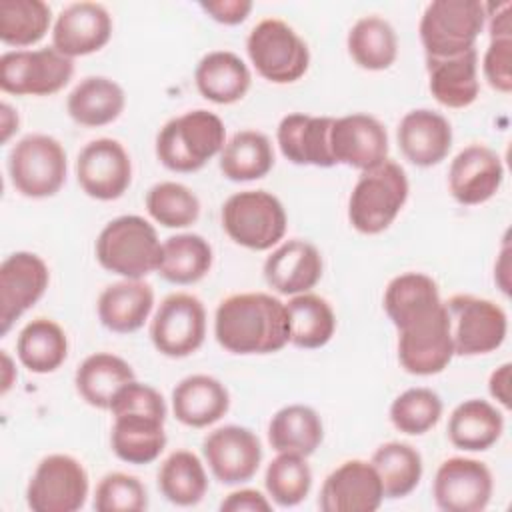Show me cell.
I'll list each match as a JSON object with an SVG mask.
<instances>
[{
  "label": "cell",
  "instance_id": "6da1fadb",
  "mask_svg": "<svg viewBox=\"0 0 512 512\" xmlns=\"http://www.w3.org/2000/svg\"><path fill=\"white\" fill-rule=\"evenodd\" d=\"M214 336L232 354L278 352L290 342L286 304L266 292L232 294L216 308Z\"/></svg>",
  "mask_w": 512,
  "mask_h": 512
},
{
  "label": "cell",
  "instance_id": "7a4b0ae2",
  "mask_svg": "<svg viewBox=\"0 0 512 512\" xmlns=\"http://www.w3.org/2000/svg\"><path fill=\"white\" fill-rule=\"evenodd\" d=\"M226 144L224 122L208 110L168 120L156 134V156L172 172H196Z\"/></svg>",
  "mask_w": 512,
  "mask_h": 512
},
{
  "label": "cell",
  "instance_id": "3957f363",
  "mask_svg": "<svg viewBox=\"0 0 512 512\" xmlns=\"http://www.w3.org/2000/svg\"><path fill=\"white\" fill-rule=\"evenodd\" d=\"M162 244L156 228L136 214L110 220L96 238V260L112 274L142 280L158 270Z\"/></svg>",
  "mask_w": 512,
  "mask_h": 512
},
{
  "label": "cell",
  "instance_id": "277c9868",
  "mask_svg": "<svg viewBox=\"0 0 512 512\" xmlns=\"http://www.w3.org/2000/svg\"><path fill=\"white\" fill-rule=\"evenodd\" d=\"M408 192L406 172L394 160H384L380 166L364 170L348 200L350 224L362 234L384 232L400 214Z\"/></svg>",
  "mask_w": 512,
  "mask_h": 512
},
{
  "label": "cell",
  "instance_id": "5b68a950",
  "mask_svg": "<svg viewBox=\"0 0 512 512\" xmlns=\"http://www.w3.org/2000/svg\"><path fill=\"white\" fill-rule=\"evenodd\" d=\"M486 24L484 2L434 0L420 18V42L426 58H450L472 50Z\"/></svg>",
  "mask_w": 512,
  "mask_h": 512
},
{
  "label": "cell",
  "instance_id": "8992f818",
  "mask_svg": "<svg viewBox=\"0 0 512 512\" xmlns=\"http://www.w3.org/2000/svg\"><path fill=\"white\" fill-rule=\"evenodd\" d=\"M398 360L402 368L416 376L442 372L452 356V336L444 302L428 306L398 326Z\"/></svg>",
  "mask_w": 512,
  "mask_h": 512
},
{
  "label": "cell",
  "instance_id": "52a82bcc",
  "mask_svg": "<svg viewBox=\"0 0 512 512\" xmlns=\"http://www.w3.org/2000/svg\"><path fill=\"white\" fill-rule=\"evenodd\" d=\"M286 224L282 202L266 190L236 192L222 206V228L248 250H270L284 238Z\"/></svg>",
  "mask_w": 512,
  "mask_h": 512
},
{
  "label": "cell",
  "instance_id": "ba28073f",
  "mask_svg": "<svg viewBox=\"0 0 512 512\" xmlns=\"http://www.w3.org/2000/svg\"><path fill=\"white\" fill-rule=\"evenodd\" d=\"M246 52L256 72L274 84L300 80L310 64L306 42L278 18H266L250 30Z\"/></svg>",
  "mask_w": 512,
  "mask_h": 512
},
{
  "label": "cell",
  "instance_id": "9c48e42d",
  "mask_svg": "<svg viewBox=\"0 0 512 512\" xmlns=\"http://www.w3.org/2000/svg\"><path fill=\"white\" fill-rule=\"evenodd\" d=\"M66 150L48 134H28L8 154L12 186L28 198L54 196L66 182Z\"/></svg>",
  "mask_w": 512,
  "mask_h": 512
},
{
  "label": "cell",
  "instance_id": "30bf717a",
  "mask_svg": "<svg viewBox=\"0 0 512 512\" xmlns=\"http://www.w3.org/2000/svg\"><path fill=\"white\" fill-rule=\"evenodd\" d=\"M454 354L480 356L502 346L508 332L506 312L492 300L456 294L444 302Z\"/></svg>",
  "mask_w": 512,
  "mask_h": 512
},
{
  "label": "cell",
  "instance_id": "8fae6325",
  "mask_svg": "<svg viewBox=\"0 0 512 512\" xmlns=\"http://www.w3.org/2000/svg\"><path fill=\"white\" fill-rule=\"evenodd\" d=\"M74 74L72 58L54 46L12 50L0 56V88L16 96H50L62 90Z\"/></svg>",
  "mask_w": 512,
  "mask_h": 512
},
{
  "label": "cell",
  "instance_id": "7c38bea8",
  "mask_svg": "<svg viewBox=\"0 0 512 512\" xmlns=\"http://www.w3.org/2000/svg\"><path fill=\"white\" fill-rule=\"evenodd\" d=\"M88 496V474L84 466L68 454H50L36 466L26 502L34 512H76Z\"/></svg>",
  "mask_w": 512,
  "mask_h": 512
},
{
  "label": "cell",
  "instance_id": "4fadbf2b",
  "mask_svg": "<svg viewBox=\"0 0 512 512\" xmlns=\"http://www.w3.org/2000/svg\"><path fill=\"white\" fill-rule=\"evenodd\" d=\"M204 336V304L186 292L166 296L150 322V340L154 348L168 358H184L194 354L202 346Z\"/></svg>",
  "mask_w": 512,
  "mask_h": 512
},
{
  "label": "cell",
  "instance_id": "5bb4252c",
  "mask_svg": "<svg viewBox=\"0 0 512 512\" xmlns=\"http://www.w3.org/2000/svg\"><path fill=\"white\" fill-rule=\"evenodd\" d=\"M494 490L492 472L474 458L454 456L444 460L432 482V496L444 512H480L488 506Z\"/></svg>",
  "mask_w": 512,
  "mask_h": 512
},
{
  "label": "cell",
  "instance_id": "9a60e30c",
  "mask_svg": "<svg viewBox=\"0 0 512 512\" xmlns=\"http://www.w3.org/2000/svg\"><path fill=\"white\" fill-rule=\"evenodd\" d=\"M76 178L90 198L116 200L128 190L132 180L130 156L118 140L96 138L80 150Z\"/></svg>",
  "mask_w": 512,
  "mask_h": 512
},
{
  "label": "cell",
  "instance_id": "2e32d148",
  "mask_svg": "<svg viewBox=\"0 0 512 512\" xmlns=\"http://www.w3.org/2000/svg\"><path fill=\"white\" fill-rule=\"evenodd\" d=\"M50 272L46 262L32 252H14L0 264V334L30 310L46 292Z\"/></svg>",
  "mask_w": 512,
  "mask_h": 512
},
{
  "label": "cell",
  "instance_id": "e0dca14e",
  "mask_svg": "<svg viewBox=\"0 0 512 512\" xmlns=\"http://www.w3.org/2000/svg\"><path fill=\"white\" fill-rule=\"evenodd\" d=\"M202 454L214 478L232 486L248 482L258 472L262 444L252 430L228 424L212 430L204 438Z\"/></svg>",
  "mask_w": 512,
  "mask_h": 512
},
{
  "label": "cell",
  "instance_id": "ac0fdd59",
  "mask_svg": "<svg viewBox=\"0 0 512 512\" xmlns=\"http://www.w3.org/2000/svg\"><path fill=\"white\" fill-rule=\"evenodd\" d=\"M330 154L334 164L370 170L388 160V134L380 120L368 114H348L332 120Z\"/></svg>",
  "mask_w": 512,
  "mask_h": 512
},
{
  "label": "cell",
  "instance_id": "d6986e66",
  "mask_svg": "<svg viewBox=\"0 0 512 512\" xmlns=\"http://www.w3.org/2000/svg\"><path fill=\"white\" fill-rule=\"evenodd\" d=\"M384 500L376 468L364 460H346L332 470L318 496L322 512H374Z\"/></svg>",
  "mask_w": 512,
  "mask_h": 512
},
{
  "label": "cell",
  "instance_id": "ffe728a7",
  "mask_svg": "<svg viewBox=\"0 0 512 512\" xmlns=\"http://www.w3.org/2000/svg\"><path fill=\"white\" fill-rule=\"evenodd\" d=\"M502 180V160L484 144H470L460 150L448 170L450 194L464 206H476L490 200L502 186Z\"/></svg>",
  "mask_w": 512,
  "mask_h": 512
},
{
  "label": "cell",
  "instance_id": "44dd1931",
  "mask_svg": "<svg viewBox=\"0 0 512 512\" xmlns=\"http://www.w3.org/2000/svg\"><path fill=\"white\" fill-rule=\"evenodd\" d=\"M112 36V16L98 2H74L62 8L52 28V46L68 56L98 52Z\"/></svg>",
  "mask_w": 512,
  "mask_h": 512
},
{
  "label": "cell",
  "instance_id": "7402d4cb",
  "mask_svg": "<svg viewBox=\"0 0 512 512\" xmlns=\"http://www.w3.org/2000/svg\"><path fill=\"white\" fill-rule=\"evenodd\" d=\"M398 146L414 166H436L452 148V126L434 110L418 108L402 116L396 130Z\"/></svg>",
  "mask_w": 512,
  "mask_h": 512
},
{
  "label": "cell",
  "instance_id": "603a6c76",
  "mask_svg": "<svg viewBox=\"0 0 512 512\" xmlns=\"http://www.w3.org/2000/svg\"><path fill=\"white\" fill-rule=\"evenodd\" d=\"M264 278L278 294L296 296L310 292L322 278V256L306 240H286L266 258Z\"/></svg>",
  "mask_w": 512,
  "mask_h": 512
},
{
  "label": "cell",
  "instance_id": "cb8c5ba5",
  "mask_svg": "<svg viewBox=\"0 0 512 512\" xmlns=\"http://www.w3.org/2000/svg\"><path fill=\"white\" fill-rule=\"evenodd\" d=\"M330 116H310V114H288L280 120L276 138L284 158L298 166H334L330 154Z\"/></svg>",
  "mask_w": 512,
  "mask_h": 512
},
{
  "label": "cell",
  "instance_id": "d4e9b609",
  "mask_svg": "<svg viewBox=\"0 0 512 512\" xmlns=\"http://www.w3.org/2000/svg\"><path fill=\"white\" fill-rule=\"evenodd\" d=\"M230 408L226 386L208 374H192L172 390V412L190 428H206L218 422Z\"/></svg>",
  "mask_w": 512,
  "mask_h": 512
},
{
  "label": "cell",
  "instance_id": "484cf974",
  "mask_svg": "<svg viewBox=\"0 0 512 512\" xmlns=\"http://www.w3.org/2000/svg\"><path fill=\"white\" fill-rule=\"evenodd\" d=\"M426 70L428 88L438 104L446 108H466L478 98L476 48L450 58H426Z\"/></svg>",
  "mask_w": 512,
  "mask_h": 512
},
{
  "label": "cell",
  "instance_id": "4316f807",
  "mask_svg": "<svg viewBox=\"0 0 512 512\" xmlns=\"http://www.w3.org/2000/svg\"><path fill=\"white\" fill-rule=\"evenodd\" d=\"M154 306V290L144 280H120L106 286L98 298V318L104 328L130 334L144 326Z\"/></svg>",
  "mask_w": 512,
  "mask_h": 512
},
{
  "label": "cell",
  "instance_id": "83f0119b",
  "mask_svg": "<svg viewBox=\"0 0 512 512\" xmlns=\"http://www.w3.org/2000/svg\"><path fill=\"white\" fill-rule=\"evenodd\" d=\"M164 422L166 420L158 416L140 412H124L114 416L110 432L112 452L128 464L154 462L166 446Z\"/></svg>",
  "mask_w": 512,
  "mask_h": 512
},
{
  "label": "cell",
  "instance_id": "f1b7e54d",
  "mask_svg": "<svg viewBox=\"0 0 512 512\" xmlns=\"http://www.w3.org/2000/svg\"><path fill=\"white\" fill-rule=\"evenodd\" d=\"M194 82L206 100L214 104H234L250 90L252 74L238 54L214 50L198 62Z\"/></svg>",
  "mask_w": 512,
  "mask_h": 512
},
{
  "label": "cell",
  "instance_id": "f546056e",
  "mask_svg": "<svg viewBox=\"0 0 512 512\" xmlns=\"http://www.w3.org/2000/svg\"><path fill=\"white\" fill-rule=\"evenodd\" d=\"M504 432V416L488 400L470 398L458 404L448 418V440L468 452L494 446Z\"/></svg>",
  "mask_w": 512,
  "mask_h": 512
},
{
  "label": "cell",
  "instance_id": "4dcf8cb0",
  "mask_svg": "<svg viewBox=\"0 0 512 512\" xmlns=\"http://www.w3.org/2000/svg\"><path fill=\"white\" fill-rule=\"evenodd\" d=\"M124 104L126 96L118 82L106 76H86L68 94L66 110L76 124L98 128L114 122Z\"/></svg>",
  "mask_w": 512,
  "mask_h": 512
},
{
  "label": "cell",
  "instance_id": "1f68e13d",
  "mask_svg": "<svg viewBox=\"0 0 512 512\" xmlns=\"http://www.w3.org/2000/svg\"><path fill=\"white\" fill-rule=\"evenodd\" d=\"M136 380L132 366L110 352H96L78 366L74 384L78 394L94 408L110 410L116 392Z\"/></svg>",
  "mask_w": 512,
  "mask_h": 512
},
{
  "label": "cell",
  "instance_id": "d6a6232c",
  "mask_svg": "<svg viewBox=\"0 0 512 512\" xmlns=\"http://www.w3.org/2000/svg\"><path fill=\"white\" fill-rule=\"evenodd\" d=\"M324 426L318 412L304 404L280 408L268 424V442L276 452L310 456L322 444Z\"/></svg>",
  "mask_w": 512,
  "mask_h": 512
},
{
  "label": "cell",
  "instance_id": "836d02e7",
  "mask_svg": "<svg viewBox=\"0 0 512 512\" xmlns=\"http://www.w3.org/2000/svg\"><path fill=\"white\" fill-rule=\"evenodd\" d=\"M16 354L22 366L30 372L48 374L64 364L68 356V338L54 320L34 318L20 330Z\"/></svg>",
  "mask_w": 512,
  "mask_h": 512
},
{
  "label": "cell",
  "instance_id": "e575fe53",
  "mask_svg": "<svg viewBox=\"0 0 512 512\" xmlns=\"http://www.w3.org/2000/svg\"><path fill=\"white\" fill-rule=\"evenodd\" d=\"M288 338L298 348H322L336 330L332 306L318 294H296L286 304Z\"/></svg>",
  "mask_w": 512,
  "mask_h": 512
},
{
  "label": "cell",
  "instance_id": "d590c367",
  "mask_svg": "<svg viewBox=\"0 0 512 512\" xmlns=\"http://www.w3.org/2000/svg\"><path fill=\"white\" fill-rule=\"evenodd\" d=\"M274 166V148L258 130L236 132L220 152V170L232 182L264 178Z\"/></svg>",
  "mask_w": 512,
  "mask_h": 512
},
{
  "label": "cell",
  "instance_id": "8d00e7d4",
  "mask_svg": "<svg viewBox=\"0 0 512 512\" xmlns=\"http://www.w3.org/2000/svg\"><path fill=\"white\" fill-rule=\"evenodd\" d=\"M212 266V246L200 234H176L162 242L158 274L172 284H194Z\"/></svg>",
  "mask_w": 512,
  "mask_h": 512
},
{
  "label": "cell",
  "instance_id": "74e56055",
  "mask_svg": "<svg viewBox=\"0 0 512 512\" xmlns=\"http://www.w3.org/2000/svg\"><path fill=\"white\" fill-rule=\"evenodd\" d=\"M352 60L364 70H386L398 56V38L392 24L380 16H362L346 38Z\"/></svg>",
  "mask_w": 512,
  "mask_h": 512
},
{
  "label": "cell",
  "instance_id": "f35d334b",
  "mask_svg": "<svg viewBox=\"0 0 512 512\" xmlns=\"http://www.w3.org/2000/svg\"><path fill=\"white\" fill-rule=\"evenodd\" d=\"M162 496L176 506L198 504L208 490V476L200 458L190 450L172 452L158 470Z\"/></svg>",
  "mask_w": 512,
  "mask_h": 512
},
{
  "label": "cell",
  "instance_id": "ab89813d",
  "mask_svg": "<svg viewBox=\"0 0 512 512\" xmlns=\"http://www.w3.org/2000/svg\"><path fill=\"white\" fill-rule=\"evenodd\" d=\"M370 464L380 476L386 498H404L420 484L422 456L406 442H386L378 446Z\"/></svg>",
  "mask_w": 512,
  "mask_h": 512
},
{
  "label": "cell",
  "instance_id": "60d3db41",
  "mask_svg": "<svg viewBox=\"0 0 512 512\" xmlns=\"http://www.w3.org/2000/svg\"><path fill=\"white\" fill-rule=\"evenodd\" d=\"M52 22L50 6L42 0H2L0 40L8 46L26 48L40 42Z\"/></svg>",
  "mask_w": 512,
  "mask_h": 512
},
{
  "label": "cell",
  "instance_id": "b9f144b4",
  "mask_svg": "<svg viewBox=\"0 0 512 512\" xmlns=\"http://www.w3.org/2000/svg\"><path fill=\"white\" fill-rule=\"evenodd\" d=\"M264 486L268 496L282 508L300 504L312 488V470L306 456L292 452H278L268 464Z\"/></svg>",
  "mask_w": 512,
  "mask_h": 512
},
{
  "label": "cell",
  "instance_id": "7bdbcfd3",
  "mask_svg": "<svg viewBox=\"0 0 512 512\" xmlns=\"http://www.w3.org/2000/svg\"><path fill=\"white\" fill-rule=\"evenodd\" d=\"M442 302L436 282L422 272H406L390 280L384 292V310L394 326L414 312Z\"/></svg>",
  "mask_w": 512,
  "mask_h": 512
},
{
  "label": "cell",
  "instance_id": "ee69618b",
  "mask_svg": "<svg viewBox=\"0 0 512 512\" xmlns=\"http://www.w3.org/2000/svg\"><path fill=\"white\" fill-rule=\"evenodd\" d=\"M146 210L164 228H186L198 220L200 200L180 182H158L146 192Z\"/></svg>",
  "mask_w": 512,
  "mask_h": 512
},
{
  "label": "cell",
  "instance_id": "f6af8a7d",
  "mask_svg": "<svg viewBox=\"0 0 512 512\" xmlns=\"http://www.w3.org/2000/svg\"><path fill=\"white\" fill-rule=\"evenodd\" d=\"M442 416L440 396L424 386L408 388L394 398L390 406V422L396 430L420 436L434 428Z\"/></svg>",
  "mask_w": 512,
  "mask_h": 512
},
{
  "label": "cell",
  "instance_id": "bcb514c9",
  "mask_svg": "<svg viewBox=\"0 0 512 512\" xmlns=\"http://www.w3.org/2000/svg\"><path fill=\"white\" fill-rule=\"evenodd\" d=\"M148 508L144 484L130 474H106L94 492V510L98 512H142Z\"/></svg>",
  "mask_w": 512,
  "mask_h": 512
},
{
  "label": "cell",
  "instance_id": "7dc6e473",
  "mask_svg": "<svg viewBox=\"0 0 512 512\" xmlns=\"http://www.w3.org/2000/svg\"><path fill=\"white\" fill-rule=\"evenodd\" d=\"M110 412L112 416H118L124 412H140V414H152L166 420V404L162 394L156 388L136 380L128 382L116 392L110 404Z\"/></svg>",
  "mask_w": 512,
  "mask_h": 512
},
{
  "label": "cell",
  "instance_id": "c3c4849f",
  "mask_svg": "<svg viewBox=\"0 0 512 512\" xmlns=\"http://www.w3.org/2000/svg\"><path fill=\"white\" fill-rule=\"evenodd\" d=\"M482 72L494 90L502 94L512 90V38H490L482 60Z\"/></svg>",
  "mask_w": 512,
  "mask_h": 512
},
{
  "label": "cell",
  "instance_id": "681fc988",
  "mask_svg": "<svg viewBox=\"0 0 512 512\" xmlns=\"http://www.w3.org/2000/svg\"><path fill=\"white\" fill-rule=\"evenodd\" d=\"M200 8L212 20L226 26H234L248 18L252 10V2L250 0H208V2H200Z\"/></svg>",
  "mask_w": 512,
  "mask_h": 512
},
{
  "label": "cell",
  "instance_id": "f907efd6",
  "mask_svg": "<svg viewBox=\"0 0 512 512\" xmlns=\"http://www.w3.org/2000/svg\"><path fill=\"white\" fill-rule=\"evenodd\" d=\"M222 512H270L272 504L270 500L252 488H242L236 492H230L222 502H220Z\"/></svg>",
  "mask_w": 512,
  "mask_h": 512
},
{
  "label": "cell",
  "instance_id": "816d5d0a",
  "mask_svg": "<svg viewBox=\"0 0 512 512\" xmlns=\"http://www.w3.org/2000/svg\"><path fill=\"white\" fill-rule=\"evenodd\" d=\"M510 8L512 4L508 0L496 2V4H486V20L490 28V38H512V20H510Z\"/></svg>",
  "mask_w": 512,
  "mask_h": 512
},
{
  "label": "cell",
  "instance_id": "f5cc1de1",
  "mask_svg": "<svg viewBox=\"0 0 512 512\" xmlns=\"http://www.w3.org/2000/svg\"><path fill=\"white\" fill-rule=\"evenodd\" d=\"M510 364L498 366L488 380V392L490 396L500 402L504 408H510Z\"/></svg>",
  "mask_w": 512,
  "mask_h": 512
},
{
  "label": "cell",
  "instance_id": "db71d44e",
  "mask_svg": "<svg viewBox=\"0 0 512 512\" xmlns=\"http://www.w3.org/2000/svg\"><path fill=\"white\" fill-rule=\"evenodd\" d=\"M2 114H0V122H2V142H8V138L18 130V114L10 104H2Z\"/></svg>",
  "mask_w": 512,
  "mask_h": 512
},
{
  "label": "cell",
  "instance_id": "11a10c76",
  "mask_svg": "<svg viewBox=\"0 0 512 512\" xmlns=\"http://www.w3.org/2000/svg\"><path fill=\"white\" fill-rule=\"evenodd\" d=\"M2 362H4V380H2V392H8V388H10V384H12V378H10V374H12V360H10V356L2 350Z\"/></svg>",
  "mask_w": 512,
  "mask_h": 512
}]
</instances>
